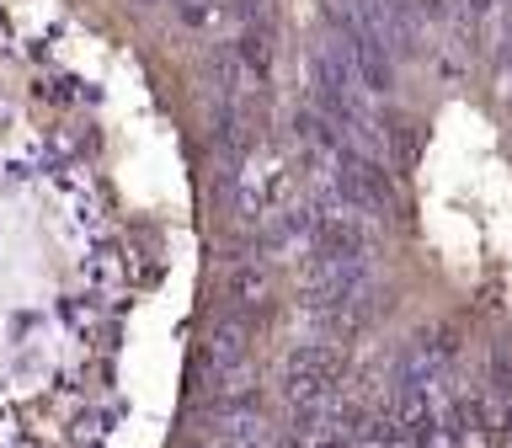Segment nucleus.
<instances>
[{
	"label": "nucleus",
	"mask_w": 512,
	"mask_h": 448,
	"mask_svg": "<svg viewBox=\"0 0 512 448\" xmlns=\"http://www.w3.org/2000/svg\"><path fill=\"white\" fill-rule=\"evenodd\" d=\"M336 374H342V352L331 342H299L283 363V395L294 411H320L336 395Z\"/></svg>",
	"instance_id": "1"
},
{
	"label": "nucleus",
	"mask_w": 512,
	"mask_h": 448,
	"mask_svg": "<svg viewBox=\"0 0 512 448\" xmlns=\"http://www.w3.org/2000/svg\"><path fill=\"white\" fill-rule=\"evenodd\" d=\"M384 150H390V166L395 171H411L416 160H422V128H416V123L384 128Z\"/></svg>",
	"instance_id": "2"
},
{
	"label": "nucleus",
	"mask_w": 512,
	"mask_h": 448,
	"mask_svg": "<svg viewBox=\"0 0 512 448\" xmlns=\"http://www.w3.org/2000/svg\"><path fill=\"white\" fill-rule=\"evenodd\" d=\"M262 288H267V272H262V262H240V267L230 272V294H235V304L262 299Z\"/></svg>",
	"instance_id": "3"
},
{
	"label": "nucleus",
	"mask_w": 512,
	"mask_h": 448,
	"mask_svg": "<svg viewBox=\"0 0 512 448\" xmlns=\"http://www.w3.org/2000/svg\"><path fill=\"white\" fill-rule=\"evenodd\" d=\"M134 6H155V0H134Z\"/></svg>",
	"instance_id": "4"
}]
</instances>
